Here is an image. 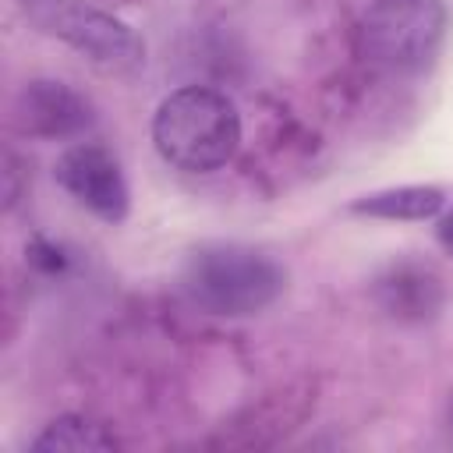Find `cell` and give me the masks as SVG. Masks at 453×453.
<instances>
[{
	"label": "cell",
	"instance_id": "5b68a950",
	"mask_svg": "<svg viewBox=\"0 0 453 453\" xmlns=\"http://www.w3.org/2000/svg\"><path fill=\"white\" fill-rule=\"evenodd\" d=\"M57 184L92 216L120 223L131 205V191L117 156L99 142H74L53 163Z\"/></svg>",
	"mask_w": 453,
	"mask_h": 453
},
{
	"label": "cell",
	"instance_id": "9c48e42d",
	"mask_svg": "<svg viewBox=\"0 0 453 453\" xmlns=\"http://www.w3.org/2000/svg\"><path fill=\"white\" fill-rule=\"evenodd\" d=\"M117 446V435L88 414H60L32 439L35 453H110Z\"/></svg>",
	"mask_w": 453,
	"mask_h": 453
},
{
	"label": "cell",
	"instance_id": "7a4b0ae2",
	"mask_svg": "<svg viewBox=\"0 0 453 453\" xmlns=\"http://www.w3.org/2000/svg\"><path fill=\"white\" fill-rule=\"evenodd\" d=\"M283 269L244 244H202L188 255L180 287L209 315L244 319L265 311L283 294Z\"/></svg>",
	"mask_w": 453,
	"mask_h": 453
},
{
	"label": "cell",
	"instance_id": "8992f818",
	"mask_svg": "<svg viewBox=\"0 0 453 453\" xmlns=\"http://www.w3.org/2000/svg\"><path fill=\"white\" fill-rule=\"evenodd\" d=\"M11 120L28 138L74 142L96 124V113H92V103L67 81L35 78V81L21 85V92L14 96Z\"/></svg>",
	"mask_w": 453,
	"mask_h": 453
},
{
	"label": "cell",
	"instance_id": "277c9868",
	"mask_svg": "<svg viewBox=\"0 0 453 453\" xmlns=\"http://www.w3.org/2000/svg\"><path fill=\"white\" fill-rule=\"evenodd\" d=\"M39 21L103 74H134L145 64V39L110 11L78 0H53Z\"/></svg>",
	"mask_w": 453,
	"mask_h": 453
},
{
	"label": "cell",
	"instance_id": "ba28073f",
	"mask_svg": "<svg viewBox=\"0 0 453 453\" xmlns=\"http://www.w3.org/2000/svg\"><path fill=\"white\" fill-rule=\"evenodd\" d=\"M379 304L396 319H428L442 304V287L428 269L418 265H396L389 269L379 287Z\"/></svg>",
	"mask_w": 453,
	"mask_h": 453
},
{
	"label": "cell",
	"instance_id": "3957f363",
	"mask_svg": "<svg viewBox=\"0 0 453 453\" xmlns=\"http://www.w3.org/2000/svg\"><path fill=\"white\" fill-rule=\"evenodd\" d=\"M442 35V0H372L357 28L365 60L393 74L425 71L439 57Z\"/></svg>",
	"mask_w": 453,
	"mask_h": 453
},
{
	"label": "cell",
	"instance_id": "6da1fadb",
	"mask_svg": "<svg viewBox=\"0 0 453 453\" xmlns=\"http://www.w3.org/2000/svg\"><path fill=\"white\" fill-rule=\"evenodd\" d=\"M152 145L184 173H212L226 166L241 145V113L219 88L184 85L156 106Z\"/></svg>",
	"mask_w": 453,
	"mask_h": 453
},
{
	"label": "cell",
	"instance_id": "30bf717a",
	"mask_svg": "<svg viewBox=\"0 0 453 453\" xmlns=\"http://www.w3.org/2000/svg\"><path fill=\"white\" fill-rule=\"evenodd\" d=\"M435 237H439V244L453 255V209L449 212H442L439 216V226H435Z\"/></svg>",
	"mask_w": 453,
	"mask_h": 453
},
{
	"label": "cell",
	"instance_id": "52a82bcc",
	"mask_svg": "<svg viewBox=\"0 0 453 453\" xmlns=\"http://www.w3.org/2000/svg\"><path fill=\"white\" fill-rule=\"evenodd\" d=\"M446 205L442 188L435 184H400V188H382L372 195H361L350 202L354 216H372V219H396V223H421L439 216Z\"/></svg>",
	"mask_w": 453,
	"mask_h": 453
}]
</instances>
